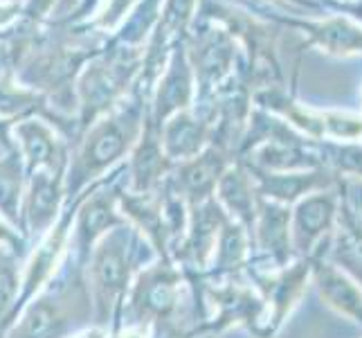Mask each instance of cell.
<instances>
[{
    "label": "cell",
    "mask_w": 362,
    "mask_h": 338,
    "mask_svg": "<svg viewBox=\"0 0 362 338\" xmlns=\"http://www.w3.org/2000/svg\"><path fill=\"white\" fill-rule=\"evenodd\" d=\"M146 111L148 99L133 89L127 99L79 135V140L72 145L66 171V203L129 158L142 133Z\"/></svg>",
    "instance_id": "1"
},
{
    "label": "cell",
    "mask_w": 362,
    "mask_h": 338,
    "mask_svg": "<svg viewBox=\"0 0 362 338\" xmlns=\"http://www.w3.org/2000/svg\"><path fill=\"white\" fill-rule=\"evenodd\" d=\"M153 250L131 225L110 230L86 261V282L95 309V325L115 336L124 325V305L135 273L153 261Z\"/></svg>",
    "instance_id": "2"
},
{
    "label": "cell",
    "mask_w": 362,
    "mask_h": 338,
    "mask_svg": "<svg viewBox=\"0 0 362 338\" xmlns=\"http://www.w3.org/2000/svg\"><path fill=\"white\" fill-rule=\"evenodd\" d=\"M95 325L86 266L68 253L59 273L0 338H70Z\"/></svg>",
    "instance_id": "3"
},
{
    "label": "cell",
    "mask_w": 362,
    "mask_h": 338,
    "mask_svg": "<svg viewBox=\"0 0 362 338\" xmlns=\"http://www.w3.org/2000/svg\"><path fill=\"white\" fill-rule=\"evenodd\" d=\"M142 66L144 47L124 45L108 36L106 47L83 66L74 84L77 124L81 133L129 97Z\"/></svg>",
    "instance_id": "4"
},
{
    "label": "cell",
    "mask_w": 362,
    "mask_h": 338,
    "mask_svg": "<svg viewBox=\"0 0 362 338\" xmlns=\"http://www.w3.org/2000/svg\"><path fill=\"white\" fill-rule=\"evenodd\" d=\"M185 291H189V284L173 261H148L131 282L122 327H140L165 338H185V329L178 325Z\"/></svg>",
    "instance_id": "5"
},
{
    "label": "cell",
    "mask_w": 362,
    "mask_h": 338,
    "mask_svg": "<svg viewBox=\"0 0 362 338\" xmlns=\"http://www.w3.org/2000/svg\"><path fill=\"white\" fill-rule=\"evenodd\" d=\"M127 185V160H124L108 176L99 179L81 192V203L77 208V215H74L68 250L72 259L79 261L81 266H86L93 248L104 235L122 228V225H129L119 212V194Z\"/></svg>",
    "instance_id": "6"
},
{
    "label": "cell",
    "mask_w": 362,
    "mask_h": 338,
    "mask_svg": "<svg viewBox=\"0 0 362 338\" xmlns=\"http://www.w3.org/2000/svg\"><path fill=\"white\" fill-rule=\"evenodd\" d=\"M185 45L196 79L194 104H209L223 86L234 77V34L216 21L196 14L189 34L185 39Z\"/></svg>",
    "instance_id": "7"
},
{
    "label": "cell",
    "mask_w": 362,
    "mask_h": 338,
    "mask_svg": "<svg viewBox=\"0 0 362 338\" xmlns=\"http://www.w3.org/2000/svg\"><path fill=\"white\" fill-rule=\"evenodd\" d=\"M79 203H81V194L77 198H72L70 203H66L64 212L59 215V219L54 221L52 228H49L41 240H36L34 248H30L28 259H25V269L21 273V289H18L16 305H14V309H11L5 327L0 329V336L11 327V322L18 318V314L25 309V305L32 303V300L39 295L49 282H52V278L59 273L61 264L66 261L68 250H70L72 223H74V215H77Z\"/></svg>",
    "instance_id": "8"
},
{
    "label": "cell",
    "mask_w": 362,
    "mask_h": 338,
    "mask_svg": "<svg viewBox=\"0 0 362 338\" xmlns=\"http://www.w3.org/2000/svg\"><path fill=\"white\" fill-rule=\"evenodd\" d=\"M245 278L257 289L261 300H264V309H266L264 325H261L257 338H274L308 291L310 259L302 257L281 269H270V271L247 266Z\"/></svg>",
    "instance_id": "9"
},
{
    "label": "cell",
    "mask_w": 362,
    "mask_h": 338,
    "mask_svg": "<svg viewBox=\"0 0 362 338\" xmlns=\"http://www.w3.org/2000/svg\"><path fill=\"white\" fill-rule=\"evenodd\" d=\"M201 0H165L160 9L158 23L144 45V66L133 89L151 102V93L158 77L167 66L171 50L185 43L189 28L196 18Z\"/></svg>",
    "instance_id": "10"
},
{
    "label": "cell",
    "mask_w": 362,
    "mask_h": 338,
    "mask_svg": "<svg viewBox=\"0 0 362 338\" xmlns=\"http://www.w3.org/2000/svg\"><path fill=\"white\" fill-rule=\"evenodd\" d=\"M340 210V181L304 198L291 208V237L295 257H310L317 248L327 246L335 230Z\"/></svg>",
    "instance_id": "11"
},
{
    "label": "cell",
    "mask_w": 362,
    "mask_h": 338,
    "mask_svg": "<svg viewBox=\"0 0 362 338\" xmlns=\"http://www.w3.org/2000/svg\"><path fill=\"white\" fill-rule=\"evenodd\" d=\"M226 221V210L218 205L214 196L189 208L187 230L176 248L171 250V261L182 271L185 278H196L207 271L218 232Z\"/></svg>",
    "instance_id": "12"
},
{
    "label": "cell",
    "mask_w": 362,
    "mask_h": 338,
    "mask_svg": "<svg viewBox=\"0 0 362 338\" xmlns=\"http://www.w3.org/2000/svg\"><path fill=\"white\" fill-rule=\"evenodd\" d=\"M234 160L236 156L228 147L211 140L198 156L176 162L167 183L189 208L198 205L214 196L221 176L228 171Z\"/></svg>",
    "instance_id": "13"
},
{
    "label": "cell",
    "mask_w": 362,
    "mask_h": 338,
    "mask_svg": "<svg viewBox=\"0 0 362 338\" xmlns=\"http://www.w3.org/2000/svg\"><path fill=\"white\" fill-rule=\"evenodd\" d=\"M252 261L255 269H281L295 261L291 237V208L259 196L257 219L252 225Z\"/></svg>",
    "instance_id": "14"
},
{
    "label": "cell",
    "mask_w": 362,
    "mask_h": 338,
    "mask_svg": "<svg viewBox=\"0 0 362 338\" xmlns=\"http://www.w3.org/2000/svg\"><path fill=\"white\" fill-rule=\"evenodd\" d=\"M66 208V171L39 169L28 174L23 198L25 240L36 242L52 228Z\"/></svg>",
    "instance_id": "15"
},
{
    "label": "cell",
    "mask_w": 362,
    "mask_h": 338,
    "mask_svg": "<svg viewBox=\"0 0 362 338\" xmlns=\"http://www.w3.org/2000/svg\"><path fill=\"white\" fill-rule=\"evenodd\" d=\"M196 102V79L187 57V45L180 43L171 50L167 66L158 77L151 102H148V118L162 127L171 116L192 108Z\"/></svg>",
    "instance_id": "16"
},
{
    "label": "cell",
    "mask_w": 362,
    "mask_h": 338,
    "mask_svg": "<svg viewBox=\"0 0 362 338\" xmlns=\"http://www.w3.org/2000/svg\"><path fill=\"white\" fill-rule=\"evenodd\" d=\"M324 255L362 286V194L354 196L351 187L342 179L338 221Z\"/></svg>",
    "instance_id": "17"
},
{
    "label": "cell",
    "mask_w": 362,
    "mask_h": 338,
    "mask_svg": "<svg viewBox=\"0 0 362 338\" xmlns=\"http://www.w3.org/2000/svg\"><path fill=\"white\" fill-rule=\"evenodd\" d=\"M216 127V108L214 104H194L192 108L171 116L160 127L162 149L167 158L176 162L189 160L198 156L211 142Z\"/></svg>",
    "instance_id": "18"
},
{
    "label": "cell",
    "mask_w": 362,
    "mask_h": 338,
    "mask_svg": "<svg viewBox=\"0 0 362 338\" xmlns=\"http://www.w3.org/2000/svg\"><path fill=\"white\" fill-rule=\"evenodd\" d=\"M11 135L28 174L39 169L68 171L72 145L47 122L39 118L21 120L14 124Z\"/></svg>",
    "instance_id": "19"
},
{
    "label": "cell",
    "mask_w": 362,
    "mask_h": 338,
    "mask_svg": "<svg viewBox=\"0 0 362 338\" xmlns=\"http://www.w3.org/2000/svg\"><path fill=\"white\" fill-rule=\"evenodd\" d=\"M327 246L310 255V284L331 311L362 327V286L324 255Z\"/></svg>",
    "instance_id": "20"
},
{
    "label": "cell",
    "mask_w": 362,
    "mask_h": 338,
    "mask_svg": "<svg viewBox=\"0 0 362 338\" xmlns=\"http://www.w3.org/2000/svg\"><path fill=\"white\" fill-rule=\"evenodd\" d=\"M173 162L167 158L165 149H162L160 127L148 118L146 111L142 133L127 158L129 190L135 194H153L167 183Z\"/></svg>",
    "instance_id": "21"
},
{
    "label": "cell",
    "mask_w": 362,
    "mask_h": 338,
    "mask_svg": "<svg viewBox=\"0 0 362 338\" xmlns=\"http://www.w3.org/2000/svg\"><path fill=\"white\" fill-rule=\"evenodd\" d=\"M247 167V165H245ZM252 174L257 194L268 201L281 203L293 208L299 198L306 194H313L327 187L338 185V176L331 174L329 169H308V171H261L247 167Z\"/></svg>",
    "instance_id": "22"
},
{
    "label": "cell",
    "mask_w": 362,
    "mask_h": 338,
    "mask_svg": "<svg viewBox=\"0 0 362 338\" xmlns=\"http://www.w3.org/2000/svg\"><path fill=\"white\" fill-rule=\"evenodd\" d=\"M252 261V240L239 221L228 217L218 232L214 255L207 271L201 275L205 282H228L245 278V271Z\"/></svg>",
    "instance_id": "23"
},
{
    "label": "cell",
    "mask_w": 362,
    "mask_h": 338,
    "mask_svg": "<svg viewBox=\"0 0 362 338\" xmlns=\"http://www.w3.org/2000/svg\"><path fill=\"white\" fill-rule=\"evenodd\" d=\"M214 198L218 205L226 210V215L234 221H239L243 228L252 235V225L257 219V205H259V194L255 187L252 174L247 171V167L241 160H234L228 167V171L223 174Z\"/></svg>",
    "instance_id": "24"
},
{
    "label": "cell",
    "mask_w": 362,
    "mask_h": 338,
    "mask_svg": "<svg viewBox=\"0 0 362 338\" xmlns=\"http://www.w3.org/2000/svg\"><path fill=\"white\" fill-rule=\"evenodd\" d=\"M25 187H28V171H25L18 149L9 154L3 152L0 154V217L23 237H25V221H23Z\"/></svg>",
    "instance_id": "25"
},
{
    "label": "cell",
    "mask_w": 362,
    "mask_h": 338,
    "mask_svg": "<svg viewBox=\"0 0 362 338\" xmlns=\"http://www.w3.org/2000/svg\"><path fill=\"white\" fill-rule=\"evenodd\" d=\"M284 23L306 30L320 45L329 47L331 52H354V50H362V32L344 18H333L324 23H297L284 18Z\"/></svg>",
    "instance_id": "26"
},
{
    "label": "cell",
    "mask_w": 362,
    "mask_h": 338,
    "mask_svg": "<svg viewBox=\"0 0 362 338\" xmlns=\"http://www.w3.org/2000/svg\"><path fill=\"white\" fill-rule=\"evenodd\" d=\"M16 259L18 257L9 255L7 250H0V329L5 327L21 289V271Z\"/></svg>",
    "instance_id": "27"
},
{
    "label": "cell",
    "mask_w": 362,
    "mask_h": 338,
    "mask_svg": "<svg viewBox=\"0 0 362 338\" xmlns=\"http://www.w3.org/2000/svg\"><path fill=\"white\" fill-rule=\"evenodd\" d=\"M0 250H7L14 257H25L30 253V242L18 230L11 228L3 217H0Z\"/></svg>",
    "instance_id": "28"
},
{
    "label": "cell",
    "mask_w": 362,
    "mask_h": 338,
    "mask_svg": "<svg viewBox=\"0 0 362 338\" xmlns=\"http://www.w3.org/2000/svg\"><path fill=\"white\" fill-rule=\"evenodd\" d=\"M11 129H14V122L3 120L0 118V152H16V145H14V135H11Z\"/></svg>",
    "instance_id": "29"
},
{
    "label": "cell",
    "mask_w": 362,
    "mask_h": 338,
    "mask_svg": "<svg viewBox=\"0 0 362 338\" xmlns=\"http://www.w3.org/2000/svg\"><path fill=\"white\" fill-rule=\"evenodd\" d=\"M79 3H81V0H59L57 7H54V11H52L54 23L68 18V16L72 14V11H74V7H77Z\"/></svg>",
    "instance_id": "30"
},
{
    "label": "cell",
    "mask_w": 362,
    "mask_h": 338,
    "mask_svg": "<svg viewBox=\"0 0 362 338\" xmlns=\"http://www.w3.org/2000/svg\"><path fill=\"white\" fill-rule=\"evenodd\" d=\"M198 338H216V336H198Z\"/></svg>",
    "instance_id": "31"
},
{
    "label": "cell",
    "mask_w": 362,
    "mask_h": 338,
    "mask_svg": "<svg viewBox=\"0 0 362 338\" xmlns=\"http://www.w3.org/2000/svg\"><path fill=\"white\" fill-rule=\"evenodd\" d=\"M108 338H113V336H108Z\"/></svg>",
    "instance_id": "32"
},
{
    "label": "cell",
    "mask_w": 362,
    "mask_h": 338,
    "mask_svg": "<svg viewBox=\"0 0 362 338\" xmlns=\"http://www.w3.org/2000/svg\"><path fill=\"white\" fill-rule=\"evenodd\" d=\"M360 185H362V183H360Z\"/></svg>",
    "instance_id": "33"
}]
</instances>
